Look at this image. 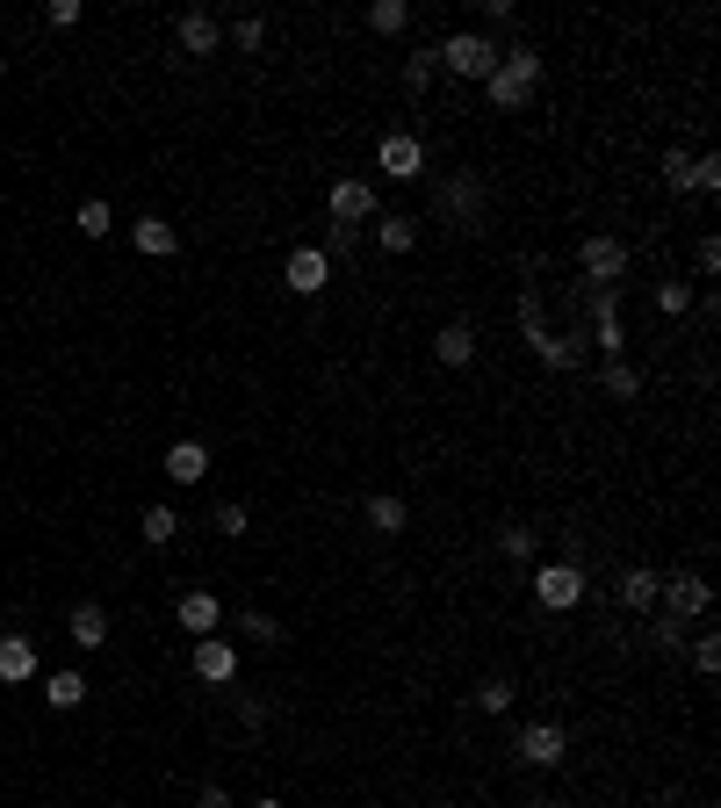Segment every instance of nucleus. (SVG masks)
I'll return each mask as SVG.
<instances>
[{
	"label": "nucleus",
	"mask_w": 721,
	"mask_h": 808,
	"mask_svg": "<svg viewBox=\"0 0 721 808\" xmlns=\"http://www.w3.org/2000/svg\"><path fill=\"white\" fill-rule=\"evenodd\" d=\"M519 340L542 354V369H577V361H585V340H577V332H548L542 289H519Z\"/></svg>",
	"instance_id": "obj_1"
},
{
	"label": "nucleus",
	"mask_w": 721,
	"mask_h": 808,
	"mask_svg": "<svg viewBox=\"0 0 721 808\" xmlns=\"http://www.w3.org/2000/svg\"><path fill=\"white\" fill-rule=\"evenodd\" d=\"M534 87H542V51H534V43H513V51H498V72L484 80V95L498 101V109H527Z\"/></svg>",
	"instance_id": "obj_2"
},
{
	"label": "nucleus",
	"mask_w": 721,
	"mask_h": 808,
	"mask_svg": "<svg viewBox=\"0 0 721 808\" xmlns=\"http://www.w3.org/2000/svg\"><path fill=\"white\" fill-rule=\"evenodd\" d=\"M433 66H448L455 80H490V72H498V43H490L484 29H462V37H448L433 51Z\"/></svg>",
	"instance_id": "obj_3"
},
{
	"label": "nucleus",
	"mask_w": 721,
	"mask_h": 808,
	"mask_svg": "<svg viewBox=\"0 0 721 808\" xmlns=\"http://www.w3.org/2000/svg\"><path fill=\"white\" fill-rule=\"evenodd\" d=\"M577 600H585V563H571V556L534 563V606H548V614H571Z\"/></svg>",
	"instance_id": "obj_4"
},
{
	"label": "nucleus",
	"mask_w": 721,
	"mask_h": 808,
	"mask_svg": "<svg viewBox=\"0 0 721 808\" xmlns=\"http://www.w3.org/2000/svg\"><path fill=\"white\" fill-rule=\"evenodd\" d=\"M513 758H519V766H534V772H556L563 758H571V729H563V722H527L513 737Z\"/></svg>",
	"instance_id": "obj_5"
},
{
	"label": "nucleus",
	"mask_w": 721,
	"mask_h": 808,
	"mask_svg": "<svg viewBox=\"0 0 721 808\" xmlns=\"http://www.w3.org/2000/svg\"><path fill=\"white\" fill-rule=\"evenodd\" d=\"M577 274H585L592 289H621V274H627V238L592 232L585 246H577Z\"/></svg>",
	"instance_id": "obj_6"
},
{
	"label": "nucleus",
	"mask_w": 721,
	"mask_h": 808,
	"mask_svg": "<svg viewBox=\"0 0 721 808\" xmlns=\"http://www.w3.org/2000/svg\"><path fill=\"white\" fill-rule=\"evenodd\" d=\"M433 210L455 224V232H477L484 224V188H477V174H448L433 188Z\"/></svg>",
	"instance_id": "obj_7"
},
{
	"label": "nucleus",
	"mask_w": 721,
	"mask_h": 808,
	"mask_svg": "<svg viewBox=\"0 0 721 808\" xmlns=\"http://www.w3.org/2000/svg\"><path fill=\"white\" fill-rule=\"evenodd\" d=\"M656 606H664V614L685 629V621H700V614L714 606V592H708V577H700V571H671L664 592H656Z\"/></svg>",
	"instance_id": "obj_8"
},
{
	"label": "nucleus",
	"mask_w": 721,
	"mask_h": 808,
	"mask_svg": "<svg viewBox=\"0 0 721 808\" xmlns=\"http://www.w3.org/2000/svg\"><path fill=\"white\" fill-rule=\"evenodd\" d=\"M332 224H376V181H361V174H347V181H332Z\"/></svg>",
	"instance_id": "obj_9"
},
{
	"label": "nucleus",
	"mask_w": 721,
	"mask_h": 808,
	"mask_svg": "<svg viewBox=\"0 0 721 808\" xmlns=\"http://www.w3.org/2000/svg\"><path fill=\"white\" fill-rule=\"evenodd\" d=\"M376 166H382L390 181H419V174H426V145H419L411 130H390V137L376 145Z\"/></svg>",
	"instance_id": "obj_10"
},
{
	"label": "nucleus",
	"mask_w": 721,
	"mask_h": 808,
	"mask_svg": "<svg viewBox=\"0 0 721 808\" xmlns=\"http://www.w3.org/2000/svg\"><path fill=\"white\" fill-rule=\"evenodd\" d=\"M325 282H332V261H325L318 246H296V253L282 261V289H289V296H318Z\"/></svg>",
	"instance_id": "obj_11"
},
{
	"label": "nucleus",
	"mask_w": 721,
	"mask_h": 808,
	"mask_svg": "<svg viewBox=\"0 0 721 808\" xmlns=\"http://www.w3.org/2000/svg\"><path fill=\"white\" fill-rule=\"evenodd\" d=\"M174 43H181L188 58H217V43H224V22H217L210 8H188V14L174 22Z\"/></svg>",
	"instance_id": "obj_12"
},
{
	"label": "nucleus",
	"mask_w": 721,
	"mask_h": 808,
	"mask_svg": "<svg viewBox=\"0 0 721 808\" xmlns=\"http://www.w3.org/2000/svg\"><path fill=\"white\" fill-rule=\"evenodd\" d=\"M195 679L203 685H232L238 679V650L224 635H195Z\"/></svg>",
	"instance_id": "obj_13"
},
{
	"label": "nucleus",
	"mask_w": 721,
	"mask_h": 808,
	"mask_svg": "<svg viewBox=\"0 0 721 808\" xmlns=\"http://www.w3.org/2000/svg\"><path fill=\"white\" fill-rule=\"evenodd\" d=\"M174 621H181L188 635H217V629H224L217 592H181V600H174Z\"/></svg>",
	"instance_id": "obj_14"
},
{
	"label": "nucleus",
	"mask_w": 721,
	"mask_h": 808,
	"mask_svg": "<svg viewBox=\"0 0 721 808\" xmlns=\"http://www.w3.org/2000/svg\"><path fill=\"white\" fill-rule=\"evenodd\" d=\"M66 635H72V650H101V643H109V606H101V600H80L66 614Z\"/></svg>",
	"instance_id": "obj_15"
},
{
	"label": "nucleus",
	"mask_w": 721,
	"mask_h": 808,
	"mask_svg": "<svg viewBox=\"0 0 721 808\" xmlns=\"http://www.w3.org/2000/svg\"><path fill=\"white\" fill-rule=\"evenodd\" d=\"M166 477L174 484H203L210 477V448L203 440H174V448H166Z\"/></svg>",
	"instance_id": "obj_16"
},
{
	"label": "nucleus",
	"mask_w": 721,
	"mask_h": 808,
	"mask_svg": "<svg viewBox=\"0 0 721 808\" xmlns=\"http://www.w3.org/2000/svg\"><path fill=\"white\" fill-rule=\"evenodd\" d=\"M656 592H664V571H650V563H635V571H621V606H635V614H650Z\"/></svg>",
	"instance_id": "obj_17"
},
{
	"label": "nucleus",
	"mask_w": 721,
	"mask_h": 808,
	"mask_svg": "<svg viewBox=\"0 0 721 808\" xmlns=\"http://www.w3.org/2000/svg\"><path fill=\"white\" fill-rule=\"evenodd\" d=\"M433 354L448 361V369H469V361H477V325H462V318H455V325H440Z\"/></svg>",
	"instance_id": "obj_18"
},
{
	"label": "nucleus",
	"mask_w": 721,
	"mask_h": 808,
	"mask_svg": "<svg viewBox=\"0 0 721 808\" xmlns=\"http://www.w3.org/2000/svg\"><path fill=\"white\" fill-rule=\"evenodd\" d=\"M0 679L8 685L37 679V643H29V635H0Z\"/></svg>",
	"instance_id": "obj_19"
},
{
	"label": "nucleus",
	"mask_w": 721,
	"mask_h": 808,
	"mask_svg": "<svg viewBox=\"0 0 721 808\" xmlns=\"http://www.w3.org/2000/svg\"><path fill=\"white\" fill-rule=\"evenodd\" d=\"M130 246H137V253H152V261H166V253L181 246V232H174L166 217H137V224H130Z\"/></svg>",
	"instance_id": "obj_20"
},
{
	"label": "nucleus",
	"mask_w": 721,
	"mask_h": 808,
	"mask_svg": "<svg viewBox=\"0 0 721 808\" xmlns=\"http://www.w3.org/2000/svg\"><path fill=\"white\" fill-rule=\"evenodd\" d=\"M80 700H87V679H80V672H51V679H43V708L72 714Z\"/></svg>",
	"instance_id": "obj_21"
},
{
	"label": "nucleus",
	"mask_w": 721,
	"mask_h": 808,
	"mask_svg": "<svg viewBox=\"0 0 721 808\" xmlns=\"http://www.w3.org/2000/svg\"><path fill=\"white\" fill-rule=\"evenodd\" d=\"M405 520H411V513H405V498H397V491L368 498V527H376V535H405Z\"/></svg>",
	"instance_id": "obj_22"
},
{
	"label": "nucleus",
	"mask_w": 721,
	"mask_h": 808,
	"mask_svg": "<svg viewBox=\"0 0 721 808\" xmlns=\"http://www.w3.org/2000/svg\"><path fill=\"white\" fill-rule=\"evenodd\" d=\"M376 246L382 253H411L419 246V217H376Z\"/></svg>",
	"instance_id": "obj_23"
},
{
	"label": "nucleus",
	"mask_w": 721,
	"mask_h": 808,
	"mask_svg": "<svg viewBox=\"0 0 721 808\" xmlns=\"http://www.w3.org/2000/svg\"><path fill=\"white\" fill-rule=\"evenodd\" d=\"M600 383H606V398H642V369H635V361H606V369H600Z\"/></svg>",
	"instance_id": "obj_24"
},
{
	"label": "nucleus",
	"mask_w": 721,
	"mask_h": 808,
	"mask_svg": "<svg viewBox=\"0 0 721 808\" xmlns=\"http://www.w3.org/2000/svg\"><path fill=\"white\" fill-rule=\"evenodd\" d=\"M137 535H145L152 548H166V542L181 535V513H174V506H145V520H137Z\"/></svg>",
	"instance_id": "obj_25"
},
{
	"label": "nucleus",
	"mask_w": 721,
	"mask_h": 808,
	"mask_svg": "<svg viewBox=\"0 0 721 808\" xmlns=\"http://www.w3.org/2000/svg\"><path fill=\"white\" fill-rule=\"evenodd\" d=\"M513 700H519V685H513V679H498V672H490V679L477 685V708H484V714H505Z\"/></svg>",
	"instance_id": "obj_26"
},
{
	"label": "nucleus",
	"mask_w": 721,
	"mask_h": 808,
	"mask_svg": "<svg viewBox=\"0 0 721 808\" xmlns=\"http://www.w3.org/2000/svg\"><path fill=\"white\" fill-rule=\"evenodd\" d=\"M238 629H245V635H253V643H267V650H274V643H282V621H274V614H267V606H245V614H238Z\"/></svg>",
	"instance_id": "obj_27"
},
{
	"label": "nucleus",
	"mask_w": 721,
	"mask_h": 808,
	"mask_svg": "<svg viewBox=\"0 0 721 808\" xmlns=\"http://www.w3.org/2000/svg\"><path fill=\"white\" fill-rule=\"evenodd\" d=\"M405 22H411V8H405V0H376V8H368V29H376V37H397Z\"/></svg>",
	"instance_id": "obj_28"
},
{
	"label": "nucleus",
	"mask_w": 721,
	"mask_h": 808,
	"mask_svg": "<svg viewBox=\"0 0 721 808\" xmlns=\"http://www.w3.org/2000/svg\"><path fill=\"white\" fill-rule=\"evenodd\" d=\"M433 72H440L433 51H411V58H405V95H426V87H433Z\"/></svg>",
	"instance_id": "obj_29"
},
{
	"label": "nucleus",
	"mask_w": 721,
	"mask_h": 808,
	"mask_svg": "<svg viewBox=\"0 0 721 808\" xmlns=\"http://www.w3.org/2000/svg\"><path fill=\"white\" fill-rule=\"evenodd\" d=\"M693 195H721V159L714 152H693Z\"/></svg>",
	"instance_id": "obj_30"
},
{
	"label": "nucleus",
	"mask_w": 721,
	"mask_h": 808,
	"mask_svg": "<svg viewBox=\"0 0 721 808\" xmlns=\"http://www.w3.org/2000/svg\"><path fill=\"white\" fill-rule=\"evenodd\" d=\"M224 37H232L238 51H260V43H267V22H260V14H238V22L224 29Z\"/></svg>",
	"instance_id": "obj_31"
},
{
	"label": "nucleus",
	"mask_w": 721,
	"mask_h": 808,
	"mask_svg": "<svg viewBox=\"0 0 721 808\" xmlns=\"http://www.w3.org/2000/svg\"><path fill=\"white\" fill-rule=\"evenodd\" d=\"M80 232H87V238H109V232H116V210H109V203H80Z\"/></svg>",
	"instance_id": "obj_32"
},
{
	"label": "nucleus",
	"mask_w": 721,
	"mask_h": 808,
	"mask_svg": "<svg viewBox=\"0 0 721 808\" xmlns=\"http://www.w3.org/2000/svg\"><path fill=\"white\" fill-rule=\"evenodd\" d=\"M498 556L505 563H527L534 556V527H505V535H498Z\"/></svg>",
	"instance_id": "obj_33"
},
{
	"label": "nucleus",
	"mask_w": 721,
	"mask_h": 808,
	"mask_svg": "<svg viewBox=\"0 0 721 808\" xmlns=\"http://www.w3.org/2000/svg\"><path fill=\"white\" fill-rule=\"evenodd\" d=\"M664 181H671L679 195L693 188V152H679V145H671V152H664Z\"/></svg>",
	"instance_id": "obj_34"
},
{
	"label": "nucleus",
	"mask_w": 721,
	"mask_h": 808,
	"mask_svg": "<svg viewBox=\"0 0 721 808\" xmlns=\"http://www.w3.org/2000/svg\"><path fill=\"white\" fill-rule=\"evenodd\" d=\"M656 311H664V318L693 311V289H685V282H656Z\"/></svg>",
	"instance_id": "obj_35"
},
{
	"label": "nucleus",
	"mask_w": 721,
	"mask_h": 808,
	"mask_svg": "<svg viewBox=\"0 0 721 808\" xmlns=\"http://www.w3.org/2000/svg\"><path fill=\"white\" fill-rule=\"evenodd\" d=\"M245 527H253V513H245L238 498H224V506H217V535H232V542H238Z\"/></svg>",
	"instance_id": "obj_36"
},
{
	"label": "nucleus",
	"mask_w": 721,
	"mask_h": 808,
	"mask_svg": "<svg viewBox=\"0 0 721 808\" xmlns=\"http://www.w3.org/2000/svg\"><path fill=\"white\" fill-rule=\"evenodd\" d=\"M693 672H700V679L721 672V643H714V635H693Z\"/></svg>",
	"instance_id": "obj_37"
},
{
	"label": "nucleus",
	"mask_w": 721,
	"mask_h": 808,
	"mask_svg": "<svg viewBox=\"0 0 721 808\" xmlns=\"http://www.w3.org/2000/svg\"><path fill=\"white\" fill-rule=\"evenodd\" d=\"M354 246H361V232H347V224H332V246H318V253H325V261H347Z\"/></svg>",
	"instance_id": "obj_38"
},
{
	"label": "nucleus",
	"mask_w": 721,
	"mask_h": 808,
	"mask_svg": "<svg viewBox=\"0 0 721 808\" xmlns=\"http://www.w3.org/2000/svg\"><path fill=\"white\" fill-rule=\"evenodd\" d=\"M693 261H700V282H714V274H721V238H700Z\"/></svg>",
	"instance_id": "obj_39"
},
{
	"label": "nucleus",
	"mask_w": 721,
	"mask_h": 808,
	"mask_svg": "<svg viewBox=\"0 0 721 808\" xmlns=\"http://www.w3.org/2000/svg\"><path fill=\"white\" fill-rule=\"evenodd\" d=\"M43 22H51V29H72V22H80V0H51V8H43Z\"/></svg>",
	"instance_id": "obj_40"
},
{
	"label": "nucleus",
	"mask_w": 721,
	"mask_h": 808,
	"mask_svg": "<svg viewBox=\"0 0 721 808\" xmlns=\"http://www.w3.org/2000/svg\"><path fill=\"white\" fill-rule=\"evenodd\" d=\"M484 22H498V29H513V22H519V8H513V0H484Z\"/></svg>",
	"instance_id": "obj_41"
},
{
	"label": "nucleus",
	"mask_w": 721,
	"mask_h": 808,
	"mask_svg": "<svg viewBox=\"0 0 721 808\" xmlns=\"http://www.w3.org/2000/svg\"><path fill=\"white\" fill-rule=\"evenodd\" d=\"M195 808H238V801H232V795H224V780H210V787H203V795H195Z\"/></svg>",
	"instance_id": "obj_42"
},
{
	"label": "nucleus",
	"mask_w": 721,
	"mask_h": 808,
	"mask_svg": "<svg viewBox=\"0 0 721 808\" xmlns=\"http://www.w3.org/2000/svg\"><path fill=\"white\" fill-rule=\"evenodd\" d=\"M650 643H656V650H679V621L664 614V621H656V629H650Z\"/></svg>",
	"instance_id": "obj_43"
},
{
	"label": "nucleus",
	"mask_w": 721,
	"mask_h": 808,
	"mask_svg": "<svg viewBox=\"0 0 721 808\" xmlns=\"http://www.w3.org/2000/svg\"><path fill=\"white\" fill-rule=\"evenodd\" d=\"M245 808H282V801H274V795H260V801H245Z\"/></svg>",
	"instance_id": "obj_44"
}]
</instances>
